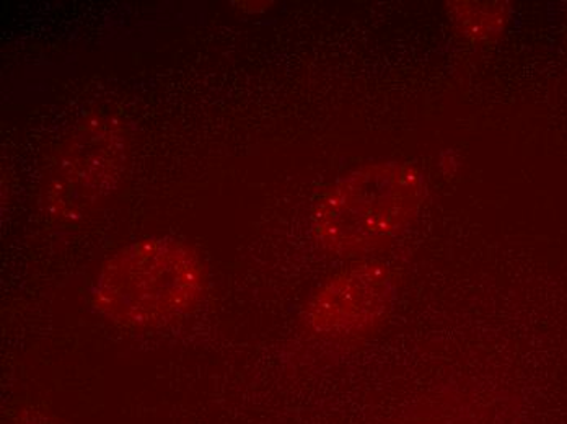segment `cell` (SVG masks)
Returning <instances> with one entry per match:
<instances>
[{
  "instance_id": "cell-1",
  "label": "cell",
  "mask_w": 567,
  "mask_h": 424,
  "mask_svg": "<svg viewBox=\"0 0 567 424\" xmlns=\"http://www.w3.org/2000/svg\"><path fill=\"white\" fill-rule=\"evenodd\" d=\"M207 268L192 245L152 237L117 250L103 265L92 303L126 329H162L192 313L207 291Z\"/></svg>"
},
{
  "instance_id": "cell-2",
  "label": "cell",
  "mask_w": 567,
  "mask_h": 424,
  "mask_svg": "<svg viewBox=\"0 0 567 424\" xmlns=\"http://www.w3.org/2000/svg\"><path fill=\"white\" fill-rule=\"evenodd\" d=\"M424 198L423 174L414 165H364L324 193L313 214L315 239L340 257L380 250L416 219Z\"/></svg>"
},
{
  "instance_id": "cell-3",
  "label": "cell",
  "mask_w": 567,
  "mask_h": 424,
  "mask_svg": "<svg viewBox=\"0 0 567 424\" xmlns=\"http://www.w3.org/2000/svg\"><path fill=\"white\" fill-rule=\"evenodd\" d=\"M130 155V134L121 120L95 115L79 123L48 177V213L64 223H79L102 209L120 192Z\"/></svg>"
},
{
  "instance_id": "cell-4",
  "label": "cell",
  "mask_w": 567,
  "mask_h": 424,
  "mask_svg": "<svg viewBox=\"0 0 567 424\" xmlns=\"http://www.w3.org/2000/svg\"><path fill=\"white\" fill-rule=\"evenodd\" d=\"M395 298V281L383 265H352L315 292L303 320L321 338H358L385 319Z\"/></svg>"
},
{
  "instance_id": "cell-5",
  "label": "cell",
  "mask_w": 567,
  "mask_h": 424,
  "mask_svg": "<svg viewBox=\"0 0 567 424\" xmlns=\"http://www.w3.org/2000/svg\"><path fill=\"white\" fill-rule=\"evenodd\" d=\"M452 19L466 38L493 40L506 29L509 7L503 2L454 3Z\"/></svg>"
},
{
  "instance_id": "cell-6",
  "label": "cell",
  "mask_w": 567,
  "mask_h": 424,
  "mask_svg": "<svg viewBox=\"0 0 567 424\" xmlns=\"http://www.w3.org/2000/svg\"><path fill=\"white\" fill-rule=\"evenodd\" d=\"M16 424H56L53 422V420L50 418V416L44 415L41 410L37 409H29L23 410L22 413H19V416H17Z\"/></svg>"
}]
</instances>
